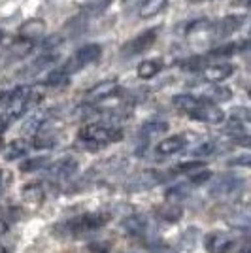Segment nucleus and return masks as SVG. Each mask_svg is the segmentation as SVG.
<instances>
[{"label": "nucleus", "mask_w": 251, "mask_h": 253, "mask_svg": "<svg viewBox=\"0 0 251 253\" xmlns=\"http://www.w3.org/2000/svg\"><path fill=\"white\" fill-rule=\"evenodd\" d=\"M6 125H8V119L6 117H0V134L6 130Z\"/></svg>", "instance_id": "nucleus-38"}, {"label": "nucleus", "mask_w": 251, "mask_h": 253, "mask_svg": "<svg viewBox=\"0 0 251 253\" xmlns=\"http://www.w3.org/2000/svg\"><path fill=\"white\" fill-rule=\"evenodd\" d=\"M236 144H238V146H242V148H251V134L238 136V138H236Z\"/></svg>", "instance_id": "nucleus-35"}, {"label": "nucleus", "mask_w": 251, "mask_h": 253, "mask_svg": "<svg viewBox=\"0 0 251 253\" xmlns=\"http://www.w3.org/2000/svg\"><path fill=\"white\" fill-rule=\"evenodd\" d=\"M168 130V123L165 121H149V123H144L142 128H140V136L149 140V138H155L165 134Z\"/></svg>", "instance_id": "nucleus-19"}, {"label": "nucleus", "mask_w": 251, "mask_h": 253, "mask_svg": "<svg viewBox=\"0 0 251 253\" xmlns=\"http://www.w3.org/2000/svg\"><path fill=\"white\" fill-rule=\"evenodd\" d=\"M153 253H178L174 248H170V246H157V248H153Z\"/></svg>", "instance_id": "nucleus-36"}, {"label": "nucleus", "mask_w": 251, "mask_h": 253, "mask_svg": "<svg viewBox=\"0 0 251 253\" xmlns=\"http://www.w3.org/2000/svg\"><path fill=\"white\" fill-rule=\"evenodd\" d=\"M185 144H187V140L183 134H174V136H168L159 142L157 153L159 155H174L185 148Z\"/></svg>", "instance_id": "nucleus-12"}, {"label": "nucleus", "mask_w": 251, "mask_h": 253, "mask_svg": "<svg viewBox=\"0 0 251 253\" xmlns=\"http://www.w3.org/2000/svg\"><path fill=\"white\" fill-rule=\"evenodd\" d=\"M165 68V63L161 61V59H147V61H142V63L138 64V78H142V80H151V78H155V76L161 72Z\"/></svg>", "instance_id": "nucleus-15"}, {"label": "nucleus", "mask_w": 251, "mask_h": 253, "mask_svg": "<svg viewBox=\"0 0 251 253\" xmlns=\"http://www.w3.org/2000/svg\"><path fill=\"white\" fill-rule=\"evenodd\" d=\"M47 165V159L45 157H32V159H27L25 163H21V172H36V170L43 169Z\"/></svg>", "instance_id": "nucleus-28"}, {"label": "nucleus", "mask_w": 251, "mask_h": 253, "mask_svg": "<svg viewBox=\"0 0 251 253\" xmlns=\"http://www.w3.org/2000/svg\"><path fill=\"white\" fill-rule=\"evenodd\" d=\"M189 195V187L185 183H181V185H174V187H170V189L165 193V199L168 202H172V204H178L181 202L185 197Z\"/></svg>", "instance_id": "nucleus-23"}, {"label": "nucleus", "mask_w": 251, "mask_h": 253, "mask_svg": "<svg viewBox=\"0 0 251 253\" xmlns=\"http://www.w3.org/2000/svg\"><path fill=\"white\" fill-rule=\"evenodd\" d=\"M213 149H215V144L213 142H206V144H202L199 148L193 151V155H197V157H206L209 153H213Z\"/></svg>", "instance_id": "nucleus-32"}, {"label": "nucleus", "mask_w": 251, "mask_h": 253, "mask_svg": "<svg viewBox=\"0 0 251 253\" xmlns=\"http://www.w3.org/2000/svg\"><path fill=\"white\" fill-rule=\"evenodd\" d=\"M200 169H206V161H187V163H179L178 167H174V172L179 174H191Z\"/></svg>", "instance_id": "nucleus-27"}, {"label": "nucleus", "mask_w": 251, "mask_h": 253, "mask_svg": "<svg viewBox=\"0 0 251 253\" xmlns=\"http://www.w3.org/2000/svg\"><path fill=\"white\" fill-rule=\"evenodd\" d=\"M31 49H32V40L21 36V40L11 43L10 47H8V51L4 53V61H6V63H11V61L23 59V57H27V55L31 53Z\"/></svg>", "instance_id": "nucleus-13"}, {"label": "nucleus", "mask_w": 251, "mask_h": 253, "mask_svg": "<svg viewBox=\"0 0 251 253\" xmlns=\"http://www.w3.org/2000/svg\"><path fill=\"white\" fill-rule=\"evenodd\" d=\"M19 31H21L23 38H29V40L34 42V40L42 38L45 34V21H42V19H29L27 23H23Z\"/></svg>", "instance_id": "nucleus-14"}, {"label": "nucleus", "mask_w": 251, "mask_h": 253, "mask_svg": "<svg viewBox=\"0 0 251 253\" xmlns=\"http://www.w3.org/2000/svg\"><path fill=\"white\" fill-rule=\"evenodd\" d=\"M204 96H193V95H176L172 98V104L176 106L181 112H187L191 114L193 110H197L200 104H202Z\"/></svg>", "instance_id": "nucleus-18"}, {"label": "nucleus", "mask_w": 251, "mask_h": 253, "mask_svg": "<svg viewBox=\"0 0 251 253\" xmlns=\"http://www.w3.org/2000/svg\"><path fill=\"white\" fill-rule=\"evenodd\" d=\"M227 223H229V227L236 229V231L251 232V215H242V213L240 215H230Z\"/></svg>", "instance_id": "nucleus-24"}, {"label": "nucleus", "mask_w": 251, "mask_h": 253, "mask_svg": "<svg viewBox=\"0 0 251 253\" xmlns=\"http://www.w3.org/2000/svg\"><path fill=\"white\" fill-rule=\"evenodd\" d=\"M208 253H229L232 248V238L225 232H209L204 240Z\"/></svg>", "instance_id": "nucleus-10"}, {"label": "nucleus", "mask_w": 251, "mask_h": 253, "mask_svg": "<svg viewBox=\"0 0 251 253\" xmlns=\"http://www.w3.org/2000/svg\"><path fill=\"white\" fill-rule=\"evenodd\" d=\"M68 78H70V72L64 66H61V68H55V70H51L49 74L45 76V82L43 84L49 85V87H59V85L66 84Z\"/></svg>", "instance_id": "nucleus-21"}, {"label": "nucleus", "mask_w": 251, "mask_h": 253, "mask_svg": "<svg viewBox=\"0 0 251 253\" xmlns=\"http://www.w3.org/2000/svg\"><path fill=\"white\" fill-rule=\"evenodd\" d=\"M76 170H78V161L72 157H64L61 161H57V163H53L51 167L47 169V174L53 176V178H68Z\"/></svg>", "instance_id": "nucleus-11"}, {"label": "nucleus", "mask_w": 251, "mask_h": 253, "mask_svg": "<svg viewBox=\"0 0 251 253\" xmlns=\"http://www.w3.org/2000/svg\"><path fill=\"white\" fill-rule=\"evenodd\" d=\"M119 93V84L115 80H106V82H100L94 87H91L87 91V98L93 100V102H98V100H108Z\"/></svg>", "instance_id": "nucleus-8"}, {"label": "nucleus", "mask_w": 251, "mask_h": 253, "mask_svg": "<svg viewBox=\"0 0 251 253\" xmlns=\"http://www.w3.org/2000/svg\"><path fill=\"white\" fill-rule=\"evenodd\" d=\"M6 231H8V225H6V223L0 219V236H2V234H4Z\"/></svg>", "instance_id": "nucleus-40"}, {"label": "nucleus", "mask_w": 251, "mask_h": 253, "mask_svg": "<svg viewBox=\"0 0 251 253\" xmlns=\"http://www.w3.org/2000/svg\"><path fill=\"white\" fill-rule=\"evenodd\" d=\"M157 34H159V29L157 27H153V29H147V31L140 32L138 36H134L132 40H128V42L121 47V53L125 55V57H134V55H140V53L147 51L155 40H157Z\"/></svg>", "instance_id": "nucleus-4"}, {"label": "nucleus", "mask_w": 251, "mask_h": 253, "mask_svg": "<svg viewBox=\"0 0 251 253\" xmlns=\"http://www.w3.org/2000/svg\"><path fill=\"white\" fill-rule=\"evenodd\" d=\"M80 138L84 142H93V144H114L123 138V130L119 126L91 123L80 130Z\"/></svg>", "instance_id": "nucleus-1"}, {"label": "nucleus", "mask_w": 251, "mask_h": 253, "mask_svg": "<svg viewBox=\"0 0 251 253\" xmlns=\"http://www.w3.org/2000/svg\"><path fill=\"white\" fill-rule=\"evenodd\" d=\"M10 98V91H0V104H6Z\"/></svg>", "instance_id": "nucleus-37"}, {"label": "nucleus", "mask_w": 251, "mask_h": 253, "mask_svg": "<svg viewBox=\"0 0 251 253\" xmlns=\"http://www.w3.org/2000/svg\"><path fill=\"white\" fill-rule=\"evenodd\" d=\"M229 167H251V155H240L236 159H230Z\"/></svg>", "instance_id": "nucleus-33"}, {"label": "nucleus", "mask_w": 251, "mask_h": 253, "mask_svg": "<svg viewBox=\"0 0 251 253\" xmlns=\"http://www.w3.org/2000/svg\"><path fill=\"white\" fill-rule=\"evenodd\" d=\"M163 181V176L159 174L157 170H144L140 172L138 176L128 181V191H142V189H149L153 185H157Z\"/></svg>", "instance_id": "nucleus-9"}, {"label": "nucleus", "mask_w": 251, "mask_h": 253, "mask_svg": "<svg viewBox=\"0 0 251 253\" xmlns=\"http://www.w3.org/2000/svg\"><path fill=\"white\" fill-rule=\"evenodd\" d=\"M84 253H110L108 242H91L87 248H84Z\"/></svg>", "instance_id": "nucleus-30"}, {"label": "nucleus", "mask_w": 251, "mask_h": 253, "mask_svg": "<svg viewBox=\"0 0 251 253\" xmlns=\"http://www.w3.org/2000/svg\"><path fill=\"white\" fill-rule=\"evenodd\" d=\"M0 146H2V140H0Z\"/></svg>", "instance_id": "nucleus-46"}, {"label": "nucleus", "mask_w": 251, "mask_h": 253, "mask_svg": "<svg viewBox=\"0 0 251 253\" xmlns=\"http://www.w3.org/2000/svg\"><path fill=\"white\" fill-rule=\"evenodd\" d=\"M159 213H161V217H163V219H167V221H178V219H181L183 210H181V206H179V204H172V202H168L167 206H163V208L159 210Z\"/></svg>", "instance_id": "nucleus-26"}, {"label": "nucleus", "mask_w": 251, "mask_h": 253, "mask_svg": "<svg viewBox=\"0 0 251 253\" xmlns=\"http://www.w3.org/2000/svg\"><path fill=\"white\" fill-rule=\"evenodd\" d=\"M0 253H6V248H4L2 244H0Z\"/></svg>", "instance_id": "nucleus-41"}, {"label": "nucleus", "mask_w": 251, "mask_h": 253, "mask_svg": "<svg viewBox=\"0 0 251 253\" xmlns=\"http://www.w3.org/2000/svg\"><path fill=\"white\" fill-rule=\"evenodd\" d=\"M240 47H242L240 43H223L219 47L211 49L209 55H211V57H230V55H234V53L238 51Z\"/></svg>", "instance_id": "nucleus-29"}, {"label": "nucleus", "mask_w": 251, "mask_h": 253, "mask_svg": "<svg viewBox=\"0 0 251 253\" xmlns=\"http://www.w3.org/2000/svg\"><path fill=\"white\" fill-rule=\"evenodd\" d=\"M27 151H29V146H27L23 140H15V142H11L10 146L6 148V151H4V157L8 159V161H11V159L23 157Z\"/></svg>", "instance_id": "nucleus-25"}, {"label": "nucleus", "mask_w": 251, "mask_h": 253, "mask_svg": "<svg viewBox=\"0 0 251 253\" xmlns=\"http://www.w3.org/2000/svg\"><path fill=\"white\" fill-rule=\"evenodd\" d=\"M209 178H211V172L206 170V169H200V170H197V172H193L191 181H193L195 185H200V183H206Z\"/></svg>", "instance_id": "nucleus-31"}, {"label": "nucleus", "mask_w": 251, "mask_h": 253, "mask_svg": "<svg viewBox=\"0 0 251 253\" xmlns=\"http://www.w3.org/2000/svg\"><path fill=\"white\" fill-rule=\"evenodd\" d=\"M236 6H244V8H250L251 10V0H238Z\"/></svg>", "instance_id": "nucleus-39"}, {"label": "nucleus", "mask_w": 251, "mask_h": 253, "mask_svg": "<svg viewBox=\"0 0 251 253\" xmlns=\"http://www.w3.org/2000/svg\"><path fill=\"white\" fill-rule=\"evenodd\" d=\"M191 2H202V0H191Z\"/></svg>", "instance_id": "nucleus-44"}, {"label": "nucleus", "mask_w": 251, "mask_h": 253, "mask_svg": "<svg viewBox=\"0 0 251 253\" xmlns=\"http://www.w3.org/2000/svg\"><path fill=\"white\" fill-rule=\"evenodd\" d=\"M234 74V66L229 63H215V64H206L202 68V76L204 80L209 82V84H219V82H225L227 78Z\"/></svg>", "instance_id": "nucleus-7"}, {"label": "nucleus", "mask_w": 251, "mask_h": 253, "mask_svg": "<svg viewBox=\"0 0 251 253\" xmlns=\"http://www.w3.org/2000/svg\"><path fill=\"white\" fill-rule=\"evenodd\" d=\"M246 253H251V248H250V250H248V252H246Z\"/></svg>", "instance_id": "nucleus-45"}, {"label": "nucleus", "mask_w": 251, "mask_h": 253, "mask_svg": "<svg viewBox=\"0 0 251 253\" xmlns=\"http://www.w3.org/2000/svg\"><path fill=\"white\" fill-rule=\"evenodd\" d=\"M2 36H4V32H2V29H0V40H2Z\"/></svg>", "instance_id": "nucleus-42"}, {"label": "nucleus", "mask_w": 251, "mask_h": 253, "mask_svg": "<svg viewBox=\"0 0 251 253\" xmlns=\"http://www.w3.org/2000/svg\"><path fill=\"white\" fill-rule=\"evenodd\" d=\"M250 95H251V93H250Z\"/></svg>", "instance_id": "nucleus-47"}, {"label": "nucleus", "mask_w": 251, "mask_h": 253, "mask_svg": "<svg viewBox=\"0 0 251 253\" xmlns=\"http://www.w3.org/2000/svg\"><path fill=\"white\" fill-rule=\"evenodd\" d=\"M100 55H102V45H100V43H87V45H82V47L76 51V55H72V59L64 64V68H66L70 74H72V72H78V70H82L85 66L96 63V61L100 59Z\"/></svg>", "instance_id": "nucleus-3"}, {"label": "nucleus", "mask_w": 251, "mask_h": 253, "mask_svg": "<svg viewBox=\"0 0 251 253\" xmlns=\"http://www.w3.org/2000/svg\"><path fill=\"white\" fill-rule=\"evenodd\" d=\"M108 221H110V217L106 213H84V215H78L68 223H64L63 229H66V232H70V234H84V232H91L104 227Z\"/></svg>", "instance_id": "nucleus-2"}, {"label": "nucleus", "mask_w": 251, "mask_h": 253, "mask_svg": "<svg viewBox=\"0 0 251 253\" xmlns=\"http://www.w3.org/2000/svg\"><path fill=\"white\" fill-rule=\"evenodd\" d=\"M189 116L193 117V119H197V121H202V123H211V125H217V123H221V121L225 119L223 110L217 108V106L213 104L211 100H208V98H204V100H202V104H200L197 110H193Z\"/></svg>", "instance_id": "nucleus-5"}, {"label": "nucleus", "mask_w": 251, "mask_h": 253, "mask_svg": "<svg viewBox=\"0 0 251 253\" xmlns=\"http://www.w3.org/2000/svg\"><path fill=\"white\" fill-rule=\"evenodd\" d=\"M242 185H244V181L240 178H236V176H232V174H227V176H221V178L215 179V183L211 185V197H229L232 193H236V191L240 189Z\"/></svg>", "instance_id": "nucleus-6"}, {"label": "nucleus", "mask_w": 251, "mask_h": 253, "mask_svg": "<svg viewBox=\"0 0 251 253\" xmlns=\"http://www.w3.org/2000/svg\"><path fill=\"white\" fill-rule=\"evenodd\" d=\"M167 2L168 0H144L138 13H140L142 19H149V17H153V15L161 13V10L167 6Z\"/></svg>", "instance_id": "nucleus-20"}, {"label": "nucleus", "mask_w": 251, "mask_h": 253, "mask_svg": "<svg viewBox=\"0 0 251 253\" xmlns=\"http://www.w3.org/2000/svg\"><path fill=\"white\" fill-rule=\"evenodd\" d=\"M242 23H244V17H240V15H227V17H223L215 25L217 36H229L232 32H236L242 27Z\"/></svg>", "instance_id": "nucleus-17"}, {"label": "nucleus", "mask_w": 251, "mask_h": 253, "mask_svg": "<svg viewBox=\"0 0 251 253\" xmlns=\"http://www.w3.org/2000/svg\"><path fill=\"white\" fill-rule=\"evenodd\" d=\"M0 183H2V172H0Z\"/></svg>", "instance_id": "nucleus-43"}, {"label": "nucleus", "mask_w": 251, "mask_h": 253, "mask_svg": "<svg viewBox=\"0 0 251 253\" xmlns=\"http://www.w3.org/2000/svg\"><path fill=\"white\" fill-rule=\"evenodd\" d=\"M123 227H125L126 232L134 234V236H144L147 234V229H149V223L144 215H128L125 221H123Z\"/></svg>", "instance_id": "nucleus-16"}, {"label": "nucleus", "mask_w": 251, "mask_h": 253, "mask_svg": "<svg viewBox=\"0 0 251 253\" xmlns=\"http://www.w3.org/2000/svg\"><path fill=\"white\" fill-rule=\"evenodd\" d=\"M230 96H232V91H230L229 87L213 85V87H209L208 91H206L204 98H208L211 102H225V100H230Z\"/></svg>", "instance_id": "nucleus-22"}, {"label": "nucleus", "mask_w": 251, "mask_h": 253, "mask_svg": "<svg viewBox=\"0 0 251 253\" xmlns=\"http://www.w3.org/2000/svg\"><path fill=\"white\" fill-rule=\"evenodd\" d=\"M234 117L244 121H251V108H240V110H234Z\"/></svg>", "instance_id": "nucleus-34"}]
</instances>
